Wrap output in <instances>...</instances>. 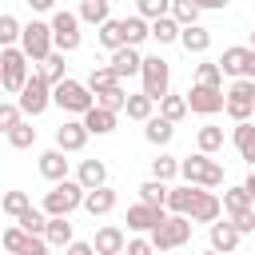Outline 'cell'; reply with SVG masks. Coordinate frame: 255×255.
Segmentation results:
<instances>
[{
	"instance_id": "7",
	"label": "cell",
	"mask_w": 255,
	"mask_h": 255,
	"mask_svg": "<svg viewBox=\"0 0 255 255\" xmlns=\"http://www.w3.org/2000/svg\"><path fill=\"white\" fill-rule=\"evenodd\" d=\"M139 80H143V88L139 92H147L155 104L171 92V64L163 60V56H143V72H139Z\"/></svg>"
},
{
	"instance_id": "4",
	"label": "cell",
	"mask_w": 255,
	"mask_h": 255,
	"mask_svg": "<svg viewBox=\"0 0 255 255\" xmlns=\"http://www.w3.org/2000/svg\"><path fill=\"white\" fill-rule=\"evenodd\" d=\"M88 199V187L80 179H64V183H52V191H44V211L56 219V215H72L76 207H84Z\"/></svg>"
},
{
	"instance_id": "61",
	"label": "cell",
	"mask_w": 255,
	"mask_h": 255,
	"mask_svg": "<svg viewBox=\"0 0 255 255\" xmlns=\"http://www.w3.org/2000/svg\"><path fill=\"white\" fill-rule=\"evenodd\" d=\"M80 4H84V0H80Z\"/></svg>"
},
{
	"instance_id": "46",
	"label": "cell",
	"mask_w": 255,
	"mask_h": 255,
	"mask_svg": "<svg viewBox=\"0 0 255 255\" xmlns=\"http://www.w3.org/2000/svg\"><path fill=\"white\" fill-rule=\"evenodd\" d=\"M135 16H143V20L171 16V0H135Z\"/></svg>"
},
{
	"instance_id": "59",
	"label": "cell",
	"mask_w": 255,
	"mask_h": 255,
	"mask_svg": "<svg viewBox=\"0 0 255 255\" xmlns=\"http://www.w3.org/2000/svg\"><path fill=\"white\" fill-rule=\"evenodd\" d=\"M124 255H128V251H124Z\"/></svg>"
},
{
	"instance_id": "27",
	"label": "cell",
	"mask_w": 255,
	"mask_h": 255,
	"mask_svg": "<svg viewBox=\"0 0 255 255\" xmlns=\"http://www.w3.org/2000/svg\"><path fill=\"white\" fill-rule=\"evenodd\" d=\"M84 84H88V88H92V92H96V96H100V92H112V88H120V84H124V80H120V76H116V68H112V64H104V68H92V72H88V80H84Z\"/></svg>"
},
{
	"instance_id": "19",
	"label": "cell",
	"mask_w": 255,
	"mask_h": 255,
	"mask_svg": "<svg viewBox=\"0 0 255 255\" xmlns=\"http://www.w3.org/2000/svg\"><path fill=\"white\" fill-rule=\"evenodd\" d=\"M40 175L52 179V183H64V179H68V151H60V147L44 151V155H40Z\"/></svg>"
},
{
	"instance_id": "31",
	"label": "cell",
	"mask_w": 255,
	"mask_h": 255,
	"mask_svg": "<svg viewBox=\"0 0 255 255\" xmlns=\"http://www.w3.org/2000/svg\"><path fill=\"white\" fill-rule=\"evenodd\" d=\"M167 195H171V187H167L163 179H143V183H139V203L167 207Z\"/></svg>"
},
{
	"instance_id": "52",
	"label": "cell",
	"mask_w": 255,
	"mask_h": 255,
	"mask_svg": "<svg viewBox=\"0 0 255 255\" xmlns=\"http://www.w3.org/2000/svg\"><path fill=\"white\" fill-rule=\"evenodd\" d=\"M60 255H96V247H92V243H80V239H76V243H72V247H64Z\"/></svg>"
},
{
	"instance_id": "10",
	"label": "cell",
	"mask_w": 255,
	"mask_h": 255,
	"mask_svg": "<svg viewBox=\"0 0 255 255\" xmlns=\"http://www.w3.org/2000/svg\"><path fill=\"white\" fill-rule=\"evenodd\" d=\"M219 68H223V76H235V80H255V48H251V44L223 48Z\"/></svg>"
},
{
	"instance_id": "13",
	"label": "cell",
	"mask_w": 255,
	"mask_h": 255,
	"mask_svg": "<svg viewBox=\"0 0 255 255\" xmlns=\"http://www.w3.org/2000/svg\"><path fill=\"white\" fill-rule=\"evenodd\" d=\"M223 215V199L215 195V191H207V187H195V199H191V211H187V219L191 223H215Z\"/></svg>"
},
{
	"instance_id": "57",
	"label": "cell",
	"mask_w": 255,
	"mask_h": 255,
	"mask_svg": "<svg viewBox=\"0 0 255 255\" xmlns=\"http://www.w3.org/2000/svg\"><path fill=\"white\" fill-rule=\"evenodd\" d=\"M203 255H219V251H211V247H207V251H203Z\"/></svg>"
},
{
	"instance_id": "35",
	"label": "cell",
	"mask_w": 255,
	"mask_h": 255,
	"mask_svg": "<svg viewBox=\"0 0 255 255\" xmlns=\"http://www.w3.org/2000/svg\"><path fill=\"white\" fill-rule=\"evenodd\" d=\"M20 36H24L20 20H16L12 12H4V16H0V48H20Z\"/></svg>"
},
{
	"instance_id": "20",
	"label": "cell",
	"mask_w": 255,
	"mask_h": 255,
	"mask_svg": "<svg viewBox=\"0 0 255 255\" xmlns=\"http://www.w3.org/2000/svg\"><path fill=\"white\" fill-rule=\"evenodd\" d=\"M76 179H80L88 191H96V187H108V163H104V159H80V171H76Z\"/></svg>"
},
{
	"instance_id": "12",
	"label": "cell",
	"mask_w": 255,
	"mask_h": 255,
	"mask_svg": "<svg viewBox=\"0 0 255 255\" xmlns=\"http://www.w3.org/2000/svg\"><path fill=\"white\" fill-rule=\"evenodd\" d=\"M187 108H191L195 116H215V112L227 108V92H223V88H207V84H191Z\"/></svg>"
},
{
	"instance_id": "34",
	"label": "cell",
	"mask_w": 255,
	"mask_h": 255,
	"mask_svg": "<svg viewBox=\"0 0 255 255\" xmlns=\"http://www.w3.org/2000/svg\"><path fill=\"white\" fill-rule=\"evenodd\" d=\"M0 211H4L8 219H20L24 211H32V199H28V191H4V199H0Z\"/></svg>"
},
{
	"instance_id": "40",
	"label": "cell",
	"mask_w": 255,
	"mask_h": 255,
	"mask_svg": "<svg viewBox=\"0 0 255 255\" xmlns=\"http://www.w3.org/2000/svg\"><path fill=\"white\" fill-rule=\"evenodd\" d=\"M199 4L195 0H171V16L179 20V28H191V24H199Z\"/></svg>"
},
{
	"instance_id": "30",
	"label": "cell",
	"mask_w": 255,
	"mask_h": 255,
	"mask_svg": "<svg viewBox=\"0 0 255 255\" xmlns=\"http://www.w3.org/2000/svg\"><path fill=\"white\" fill-rule=\"evenodd\" d=\"M151 108H155V100H151L147 92H131L124 112H128V120H135V124H147V120H151Z\"/></svg>"
},
{
	"instance_id": "5",
	"label": "cell",
	"mask_w": 255,
	"mask_h": 255,
	"mask_svg": "<svg viewBox=\"0 0 255 255\" xmlns=\"http://www.w3.org/2000/svg\"><path fill=\"white\" fill-rule=\"evenodd\" d=\"M20 48H24V56H28L32 64H44V60L56 52V36H52V24H44V20H32V24H24Z\"/></svg>"
},
{
	"instance_id": "24",
	"label": "cell",
	"mask_w": 255,
	"mask_h": 255,
	"mask_svg": "<svg viewBox=\"0 0 255 255\" xmlns=\"http://www.w3.org/2000/svg\"><path fill=\"white\" fill-rule=\"evenodd\" d=\"M44 239H48L56 251L72 247L76 239H72V223H68V215H56V219H48V231H44Z\"/></svg>"
},
{
	"instance_id": "8",
	"label": "cell",
	"mask_w": 255,
	"mask_h": 255,
	"mask_svg": "<svg viewBox=\"0 0 255 255\" xmlns=\"http://www.w3.org/2000/svg\"><path fill=\"white\" fill-rule=\"evenodd\" d=\"M48 24H52V36H56V52L68 56V52L80 48V24H84L80 12H64V8H60V12H52Z\"/></svg>"
},
{
	"instance_id": "43",
	"label": "cell",
	"mask_w": 255,
	"mask_h": 255,
	"mask_svg": "<svg viewBox=\"0 0 255 255\" xmlns=\"http://www.w3.org/2000/svg\"><path fill=\"white\" fill-rule=\"evenodd\" d=\"M24 124V108L16 104V100H4L0 104V128H4V135L12 131V128H20Z\"/></svg>"
},
{
	"instance_id": "14",
	"label": "cell",
	"mask_w": 255,
	"mask_h": 255,
	"mask_svg": "<svg viewBox=\"0 0 255 255\" xmlns=\"http://www.w3.org/2000/svg\"><path fill=\"white\" fill-rule=\"evenodd\" d=\"M167 215H171L167 207H151V203H131V207H128V227H131V231H139V235H151V231H155V227H159V223H163Z\"/></svg>"
},
{
	"instance_id": "54",
	"label": "cell",
	"mask_w": 255,
	"mask_h": 255,
	"mask_svg": "<svg viewBox=\"0 0 255 255\" xmlns=\"http://www.w3.org/2000/svg\"><path fill=\"white\" fill-rule=\"evenodd\" d=\"M32 4V12H52L56 8V0H28Z\"/></svg>"
},
{
	"instance_id": "9",
	"label": "cell",
	"mask_w": 255,
	"mask_h": 255,
	"mask_svg": "<svg viewBox=\"0 0 255 255\" xmlns=\"http://www.w3.org/2000/svg\"><path fill=\"white\" fill-rule=\"evenodd\" d=\"M16 104L24 108V116L32 120V116H44L48 112V104H52V84L40 76V72H32V80L24 84V92L16 96Z\"/></svg>"
},
{
	"instance_id": "39",
	"label": "cell",
	"mask_w": 255,
	"mask_h": 255,
	"mask_svg": "<svg viewBox=\"0 0 255 255\" xmlns=\"http://www.w3.org/2000/svg\"><path fill=\"white\" fill-rule=\"evenodd\" d=\"M48 219H52V215H48L44 207H32V211H24L16 223H20L28 235H44V231H48Z\"/></svg>"
},
{
	"instance_id": "50",
	"label": "cell",
	"mask_w": 255,
	"mask_h": 255,
	"mask_svg": "<svg viewBox=\"0 0 255 255\" xmlns=\"http://www.w3.org/2000/svg\"><path fill=\"white\" fill-rule=\"evenodd\" d=\"M231 223H235L243 235H251V231H255V207H247V211H235V215H231Z\"/></svg>"
},
{
	"instance_id": "23",
	"label": "cell",
	"mask_w": 255,
	"mask_h": 255,
	"mask_svg": "<svg viewBox=\"0 0 255 255\" xmlns=\"http://www.w3.org/2000/svg\"><path fill=\"white\" fill-rule=\"evenodd\" d=\"M179 44H183V52H191V56H203V52L211 48V32H207L203 24H191V28H183Z\"/></svg>"
},
{
	"instance_id": "37",
	"label": "cell",
	"mask_w": 255,
	"mask_h": 255,
	"mask_svg": "<svg viewBox=\"0 0 255 255\" xmlns=\"http://www.w3.org/2000/svg\"><path fill=\"white\" fill-rule=\"evenodd\" d=\"M195 143H199V151H203V155H215V151L223 147V128L203 124V128H199V135H195Z\"/></svg>"
},
{
	"instance_id": "28",
	"label": "cell",
	"mask_w": 255,
	"mask_h": 255,
	"mask_svg": "<svg viewBox=\"0 0 255 255\" xmlns=\"http://www.w3.org/2000/svg\"><path fill=\"white\" fill-rule=\"evenodd\" d=\"M116 207V187H96V191H88V199H84V211L88 215H108Z\"/></svg>"
},
{
	"instance_id": "29",
	"label": "cell",
	"mask_w": 255,
	"mask_h": 255,
	"mask_svg": "<svg viewBox=\"0 0 255 255\" xmlns=\"http://www.w3.org/2000/svg\"><path fill=\"white\" fill-rule=\"evenodd\" d=\"M80 20L104 28V24L112 20V0H84V4H80Z\"/></svg>"
},
{
	"instance_id": "15",
	"label": "cell",
	"mask_w": 255,
	"mask_h": 255,
	"mask_svg": "<svg viewBox=\"0 0 255 255\" xmlns=\"http://www.w3.org/2000/svg\"><path fill=\"white\" fill-rule=\"evenodd\" d=\"M207 239H211V251H219V255H235V247H239V239H243V231L231 223V219H215L211 227H207Z\"/></svg>"
},
{
	"instance_id": "21",
	"label": "cell",
	"mask_w": 255,
	"mask_h": 255,
	"mask_svg": "<svg viewBox=\"0 0 255 255\" xmlns=\"http://www.w3.org/2000/svg\"><path fill=\"white\" fill-rule=\"evenodd\" d=\"M116 120H120L116 112H108V108H100V104H96V108L84 116V128H88L92 135H112V131H116Z\"/></svg>"
},
{
	"instance_id": "32",
	"label": "cell",
	"mask_w": 255,
	"mask_h": 255,
	"mask_svg": "<svg viewBox=\"0 0 255 255\" xmlns=\"http://www.w3.org/2000/svg\"><path fill=\"white\" fill-rule=\"evenodd\" d=\"M187 112H191V108H187V96H175V92H167V96L159 100V116H163V120H171V124H179Z\"/></svg>"
},
{
	"instance_id": "38",
	"label": "cell",
	"mask_w": 255,
	"mask_h": 255,
	"mask_svg": "<svg viewBox=\"0 0 255 255\" xmlns=\"http://www.w3.org/2000/svg\"><path fill=\"white\" fill-rule=\"evenodd\" d=\"M191 199H195V187H191V183L171 187V195H167V211H171V215H187V211H191Z\"/></svg>"
},
{
	"instance_id": "42",
	"label": "cell",
	"mask_w": 255,
	"mask_h": 255,
	"mask_svg": "<svg viewBox=\"0 0 255 255\" xmlns=\"http://www.w3.org/2000/svg\"><path fill=\"white\" fill-rule=\"evenodd\" d=\"M195 84L223 88V68H219V60H207V64H199V68H195Z\"/></svg>"
},
{
	"instance_id": "25",
	"label": "cell",
	"mask_w": 255,
	"mask_h": 255,
	"mask_svg": "<svg viewBox=\"0 0 255 255\" xmlns=\"http://www.w3.org/2000/svg\"><path fill=\"white\" fill-rule=\"evenodd\" d=\"M143 40H151V20L128 16V20H124V44H128V48H139Z\"/></svg>"
},
{
	"instance_id": "55",
	"label": "cell",
	"mask_w": 255,
	"mask_h": 255,
	"mask_svg": "<svg viewBox=\"0 0 255 255\" xmlns=\"http://www.w3.org/2000/svg\"><path fill=\"white\" fill-rule=\"evenodd\" d=\"M247 191H251V199H255V167H251V175H247V183H243Z\"/></svg>"
},
{
	"instance_id": "36",
	"label": "cell",
	"mask_w": 255,
	"mask_h": 255,
	"mask_svg": "<svg viewBox=\"0 0 255 255\" xmlns=\"http://www.w3.org/2000/svg\"><path fill=\"white\" fill-rule=\"evenodd\" d=\"M64 68H68V64H64V52H52V56H48V60H44L36 72H40V76H44V80L56 88V84H64V80H68V76H64Z\"/></svg>"
},
{
	"instance_id": "53",
	"label": "cell",
	"mask_w": 255,
	"mask_h": 255,
	"mask_svg": "<svg viewBox=\"0 0 255 255\" xmlns=\"http://www.w3.org/2000/svg\"><path fill=\"white\" fill-rule=\"evenodd\" d=\"M195 4H199L203 12H219V8H227L231 0H195Z\"/></svg>"
},
{
	"instance_id": "49",
	"label": "cell",
	"mask_w": 255,
	"mask_h": 255,
	"mask_svg": "<svg viewBox=\"0 0 255 255\" xmlns=\"http://www.w3.org/2000/svg\"><path fill=\"white\" fill-rule=\"evenodd\" d=\"M8 143H12V147H20V151H24V147H32V143H36V128L24 120L20 128H12V131H8Z\"/></svg>"
},
{
	"instance_id": "18",
	"label": "cell",
	"mask_w": 255,
	"mask_h": 255,
	"mask_svg": "<svg viewBox=\"0 0 255 255\" xmlns=\"http://www.w3.org/2000/svg\"><path fill=\"white\" fill-rule=\"evenodd\" d=\"M108 64L116 68V76H120V80H128V76H139V72H143V56H139V48H128V44H124V48H116Z\"/></svg>"
},
{
	"instance_id": "51",
	"label": "cell",
	"mask_w": 255,
	"mask_h": 255,
	"mask_svg": "<svg viewBox=\"0 0 255 255\" xmlns=\"http://www.w3.org/2000/svg\"><path fill=\"white\" fill-rule=\"evenodd\" d=\"M128 255H159L151 247V239H128Z\"/></svg>"
},
{
	"instance_id": "11",
	"label": "cell",
	"mask_w": 255,
	"mask_h": 255,
	"mask_svg": "<svg viewBox=\"0 0 255 255\" xmlns=\"http://www.w3.org/2000/svg\"><path fill=\"white\" fill-rule=\"evenodd\" d=\"M235 124H243V120H251V112H255V80H235L231 88H227V108H223Z\"/></svg>"
},
{
	"instance_id": "1",
	"label": "cell",
	"mask_w": 255,
	"mask_h": 255,
	"mask_svg": "<svg viewBox=\"0 0 255 255\" xmlns=\"http://www.w3.org/2000/svg\"><path fill=\"white\" fill-rule=\"evenodd\" d=\"M179 175H183V183H191V187H207V191L223 187V163L211 159V155H203V151L179 159Z\"/></svg>"
},
{
	"instance_id": "56",
	"label": "cell",
	"mask_w": 255,
	"mask_h": 255,
	"mask_svg": "<svg viewBox=\"0 0 255 255\" xmlns=\"http://www.w3.org/2000/svg\"><path fill=\"white\" fill-rule=\"evenodd\" d=\"M243 159H247V163H251V167H255V147H251V151H247V155H243Z\"/></svg>"
},
{
	"instance_id": "58",
	"label": "cell",
	"mask_w": 255,
	"mask_h": 255,
	"mask_svg": "<svg viewBox=\"0 0 255 255\" xmlns=\"http://www.w3.org/2000/svg\"><path fill=\"white\" fill-rule=\"evenodd\" d=\"M251 48H255V28H251Z\"/></svg>"
},
{
	"instance_id": "60",
	"label": "cell",
	"mask_w": 255,
	"mask_h": 255,
	"mask_svg": "<svg viewBox=\"0 0 255 255\" xmlns=\"http://www.w3.org/2000/svg\"><path fill=\"white\" fill-rule=\"evenodd\" d=\"M112 4H116V0H112Z\"/></svg>"
},
{
	"instance_id": "48",
	"label": "cell",
	"mask_w": 255,
	"mask_h": 255,
	"mask_svg": "<svg viewBox=\"0 0 255 255\" xmlns=\"http://www.w3.org/2000/svg\"><path fill=\"white\" fill-rule=\"evenodd\" d=\"M96 104H100V108H108V112H116V116H120V112H124V108H128V92H124V88H112V92H100V96H96Z\"/></svg>"
},
{
	"instance_id": "45",
	"label": "cell",
	"mask_w": 255,
	"mask_h": 255,
	"mask_svg": "<svg viewBox=\"0 0 255 255\" xmlns=\"http://www.w3.org/2000/svg\"><path fill=\"white\" fill-rule=\"evenodd\" d=\"M231 143L239 147V155H247V151L255 147V124H251V120L235 124V131H231Z\"/></svg>"
},
{
	"instance_id": "22",
	"label": "cell",
	"mask_w": 255,
	"mask_h": 255,
	"mask_svg": "<svg viewBox=\"0 0 255 255\" xmlns=\"http://www.w3.org/2000/svg\"><path fill=\"white\" fill-rule=\"evenodd\" d=\"M171 135H175V124H171V120H163V116H151V120L143 124V139H147V143H155V147H167V143H171Z\"/></svg>"
},
{
	"instance_id": "41",
	"label": "cell",
	"mask_w": 255,
	"mask_h": 255,
	"mask_svg": "<svg viewBox=\"0 0 255 255\" xmlns=\"http://www.w3.org/2000/svg\"><path fill=\"white\" fill-rule=\"evenodd\" d=\"M100 44H104L108 52L124 48V20H108V24L100 28Z\"/></svg>"
},
{
	"instance_id": "44",
	"label": "cell",
	"mask_w": 255,
	"mask_h": 255,
	"mask_svg": "<svg viewBox=\"0 0 255 255\" xmlns=\"http://www.w3.org/2000/svg\"><path fill=\"white\" fill-rule=\"evenodd\" d=\"M175 175H179V159H175V155H155V159H151V179H163V183H167V179H175Z\"/></svg>"
},
{
	"instance_id": "16",
	"label": "cell",
	"mask_w": 255,
	"mask_h": 255,
	"mask_svg": "<svg viewBox=\"0 0 255 255\" xmlns=\"http://www.w3.org/2000/svg\"><path fill=\"white\" fill-rule=\"evenodd\" d=\"M88 135H92V131L84 128V120H64V124L56 128V147L68 151V155H72V151H84Z\"/></svg>"
},
{
	"instance_id": "3",
	"label": "cell",
	"mask_w": 255,
	"mask_h": 255,
	"mask_svg": "<svg viewBox=\"0 0 255 255\" xmlns=\"http://www.w3.org/2000/svg\"><path fill=\"white\" fill-rule=\"evenodd\" d=\"M52 104L64 108L68 116H80V120H84V116L96 108V92H92L88 84H80V80H64V84L52 88Z\"/></svg>"
},
{
	"instance_id": "17",
	"label": "cell",
	"mask_w": 255,
	"mask_h": 255,
	"mask_svg": "<svg viewBox=\"0 0 255 255\" xmlns=\"http://www.w3.org/2000/svg\"><path fill=\"white\" fill-rule=\"evenodd\" d=\"M92 247H96V255H124V251H128V235H124L116 223H104V227L96 231Z\"/></svg>"
},
{
	"instance_id": "26",
	"label": "cell",
	"mask_w": 255,
	"mask_h": 255,
	"mask_svg": "<svg viewBox=\"0 0 255 255\" xmlns=\"http://www.w3.org/2000/svg\"><path fill=\"white\" fill-rule=\"evenodd\" d=\"M179 36H183V28H179L175 16H159V20H151V40H155V44H179Z\"/></svg>"
},
{
	"instance_id": "47",
	"label": "cell",
	"mask_w": 255,
	"mask_h": 255,
	"mask_svg": "<svg viewBox=\"0 0 255 255\" xmlns=\"http://www.w3.org/2000/svg\"><path fill=\"white\" fill-rule=\"evenodd\" d=\"M28 239H32V235H28V231L16 223V227H8V231H4V251H8V255H24Z\"/></svg>"
},
{
	"instance_id": "6",
	"label": "cell",
	"mask_w": 255,
	"mask_h": 255,
	"mask_svg": "<svg viewBox=\"0 0 255 255\" xmlns=\"http://www.w3.org/2000/svg\"><path fill=\"white\" fill-rule=\"evenodd\" d=\"M147 239H151V247H155L159 255H167V251H175V247H183V243L191 239V219H187V215H167Z\"/></svg>"
},
{
	"instance_id": "33",
	"label": "cell",
	"mask_w": 255,
	"mask_h": 255,
	"mask_svg": "<svg viewBox=\"0 0 255 255\" xmlns=\"http://www.w3.org/2000/svg\"><path fill=\"white\" fill-rule=\"evenodd\" d=\"M247 207H255V199H251V191H247L243 183L223 191V211H227V215H235V211H247Z\"/></svg>"
},
{
	"instance_id": "2",
	"label": "cell",
	"mask_w": 255,
	"mask_h": 255,
	"mask_svg": "<svg viewBox=\"0 0 255 255\" xmlns=\"http://www.w3.org/2000/svg\"><path fill=\"white\" fill-rule=\"evenodd\" d=\"M28 80H32V60L24 56V48H0V88L8 96H20Z\"/></svg>"
}]
</instances>
